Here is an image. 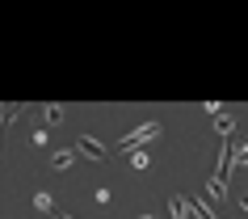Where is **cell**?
<instances>
[{
    "label": "cell",
    "mask_w": 248,
    "mask_h": 219,
    "mask_svg": "<svg viewBox=\"0 0 248 219\" xmlns=\"http://www.w3.org/2000/svg\"><path fill=\"white\" fill-rule=\"evenodd\" d=\"M215 127H219V135H232V131H235V118H227V114H215Z\"/></svg>",
    "instance_id": "cell-7"
},
{
    "label": "cell",
    "mask_w": 248,
    "mask_h": 219,
    "mask_svg": "<svg viewBox=\"0 0 248 219\" xmlns=\"http://www.w3.org/2000/svg\"><path fill=\"white\" fill-rule=\"evenodd\" d=\"M55 219H72V215H59V211H55Z\"/></svg>",
    "instance_id": "cell-11"
},
{
    "label": "cell",
    "mask_w": 248,
    "mask_h": 219,
    "mask_svg": "<svg viewBox=\"0 0 248 219\" xmlns=\"http://www.w3.org/2000/svg\"><path fill=\"white\" fill-rule=\"evenodd\" d=\"M240 202H244V211H248V194H240Z\"/></svg>",
    "instance_id": "cell-10"
},
{
    "label": "cell",
    "mask_w": 248,
    "mask_h": 219,
    "mask_svg": "<svg viewBox=\"0 0 248 219\" xmlns=\"http://www.w3.org/2000/svg\"><path fill=\"white\" fill-rule=\"evenodd\" d=\"M131 165H135V168H147V152H143V148H139V152H131Z\"/></svg>",
    "instance_id": "cell-9"
},
{
    "label": "cell",
    "mask_w": 248,
    "mask_h": 219,
    "mask_svg": "<svg viewBox=\"0 0 248 219\" xmlns=\"http://www.w3.org/2000/svg\"><path fill=\"white\" fill-rule=\"evenodd\" d=\"M76 152H84L89 160H105V148L93 139V135H80V139H76Z\"/></svg>",
    "instance_id": "cell-2"
},
{
    "label": "cell",
    "mask_w": 248,
    "mask_h": 219,
    "mask_svg": "<svg viewBox=\"0 0 248 219\" xmlns=\"http://www.w3.org/2000/svg\"><path fill=\"white\" fill-rule=\"evenodd\" d=\"M42 118H46V122H59V118H63V110H59V105H42Z\"/></svg>",
    "instance_id": "cell-8"
},
{
    "label": "cell",
    "mask_w": 248,
    "mask_h": 219,
    "mask_svg": "<svg viewBox=\"0 0 248 219\" xmlns=\"http://www.w3.org/2000/svg\"><path fill=\"white\" fill-rule=\"evenodd\" d=\"M34 206H38L42 215H55V198H51L46 190H38V194H34Z\"/></svg>",
    "instance_id": "cell-4"
},
{
    "label": "cell",
    "mask_w": 248,
    "mask_h": 219,
    "mask_svg": "<svg viewBox=\"0 0 248 219\" xmlns=\"http://www.w3.org/2000/svg\"><path fill=\"white\" fill-rule=\"evenodd\" d=\"M232 165H235V168H240V165H248V139L240 143V148L232 143Z\"/></svg>",
    "instance_id": "cell-6"
},
{
    "label": "cell",
    "mask_w": 248,
    "mask_h": 219,
    "mask_svg": "<svg viewBox=\"0 0 248 219\" xmlns=\"http://www.w3.org/2000/svg\"><path fill=\"white\" fill-rule=\"evenodd\" d=\"M169 211H172V219H194V211H189V198H185V194H172Z\"/></svg>",
    "instance_id": "cell-3"
},
{
    "label": "cell",
    "mask_w": 248,
    "mask_h": 219,
    "mask_svg": "<svg viewBox=\"0 0 248 219\" xmlns=\"http://www.w3.org/2000/svg\"><path fill=\"white\" fill-rule=\"evenodd\" d=\"M160 131H164V122H160V118H147L143 127H135V131H126V135H122V143H118V148H122V152H139V148H143V143H152V139H156Z\"/></svg>",
    "instance_id": "cell-1"
},
{
    "label": "cell",
    "mask_w": 248,
    "mask_h": 219,
    "mask_svg": "<svg viewBox=\"0 0 248 219\" xmlns=\"http://www.w3.org/2000/svg\"><path fill=\"white\" fill-rule=\"evenodd\" d=\"M72 160H76V152H72V148H67V152H55V156H51V165H55V168H72Z\"/></svg>",
    "instance_id": "cell-5"
},
{
    "label": "cell",
    "mask_w": 248,
    "mask_h": 219,
    "mask_svg": "<svg viewBox=\"0 0 248 219\" xmlns=\"http://www.w3.org/2000/svg\"><path fill=\"white\" fill-rule=\"evenodd\" d=\"M139 219H156V215H139Z\"/></svg>",
    "instance_id": "cell-12"
}]
</instances>
